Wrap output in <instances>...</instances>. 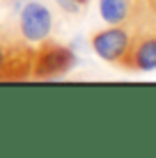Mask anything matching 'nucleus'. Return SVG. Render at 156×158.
I'll return each instance as SVG.
<instances>
[{
  "mask_svg": "<svg viewBox=\"0 0 156 158\" xmlns=\"http://www.w3.org/2000/svg\"><path fill=\"white\" fill-rule=\"evenodd\" d=\"M35 46L19 30L0 25V83H23L32 76Z\"/></svg>",
  "mask_w": 156,
  "mask_h": 158,
  "instance_id": "f257e3e1",
  "label": "nucleus"
},
{
  "mask_svg": "<svg viewBox=\"0 0 156 158\" xmlns=\"http://www.w3.org/2000/svg\"><path fill=\"white\" fill-rule=\"evenodd\" d=\"M124 71H154L156 69V23L138 19L129 35V48L117 64Z\"/></svg>",
  "mask_w": 156,
  "mask_h": 158,
  "instance_id": "f03ea898",
  "label": "nucleus"
},
{
  "mask_svg": "<svg viewBox=\"0 0 156 158\" xmlns=\"http://www.w3.org/2000/svg\"><path fill=\"white\" fill-rule=\"evenodd\" d=\"M76 67V55L69 46H62L57 41L44 39L35 48V62H32L30 80H46L60 78Z\"/></svg>",
  "mask_w": 156,
  "mask_h": 158,
  "instance_id": "7ed1b4c3",
  "label": "nucleus"
},
{
  "mask_svg": "<svg viewBox=\"0 0 156 158\" xmlns=\"http://www.w3.org/2000/svg\"><path fill=\"white\" fill-rule=\"evenodd\" d=\"M53 28V14L39 0H28L19 14V35L30 44H39L48 39Z\"/></svg>",
  "mask_w": 156,
  "mask_h": 158,
  "instance_id": "20e7f679",
  "label": "nucleus"
},
{
  "mask_svg": "<svg viewBox=\"0 0 156 158\" xmlns=\"http://www.w3.org/2000/svg\"><path fill=\"white\" fill-rule=\"evenodd\" d=\"M129 35H131V30L124 25H108L106 30H96L90 37V46L96 57L117 67L129 48Z\"/></svg>",
  "mask_w": 156,
  "mask_h": 158,
  "instance_id": "39448f33",
  "label": "nucleus"
},
{
  "mask_svg": "<svg viewBox=\"0 0 156 158\" xmlns=\"http://www.w3.org/2000/svg\"><path fill=\"white\" fill-rule=\"evenodd\" d=\"M99 14L108 25L131 30L142 14V0H99Z\"/></svg>",
  "mask_w": 156,
  "mask_h": 158,
  "instance_id": "423d86ee",
  "label": "nucleus"
},
{
  "mask_svg": "<svg viewBox=\"0 0 156 158\" xmlns=\"http://www.w3.org/2000/svg\"><path fill=\"white\" fill-rule=\"evenodd\" d=\"M55 2H57V7H60L64 14H71L74 16V14L80 12V7L85 5V0H55Z\"/></svg>",
  "mask_w": 156,
  "mask_h": 158,
  "instance_id": "0eeeda50",
  "label": "nucleus"
},
{
  "mask_svg": "<svg viewBox=\"0 0 156 158\" xmlns=\"http://www.w3.org/2000/svg\"><path fill=\"white\" fill-rule=\"evenodd\" d=\"M140 19H149L156 23V0H142V14ZM138 23V21H136Z\"/></svg>",
  "mask_w": 156,
  "mask_h": 158,
  "instance_id": "6e6552de",
  "label": "nucleus"
},
{
  "mask_svg": "<svg viewBox=\"0 0 156 158\" xmlns=\"http://www.w3.org/2000/svg\"><path fill=\"white\" fill-rule=\"evenodd\" d=\"M87 2H90V0H85V5H87Z\"/></svg>",
  "mask_w": 156,
  "mask_h": 158,
  "instance_id": "1a4fd4ad",
  "label": "nucleus"
}]
</instances>
